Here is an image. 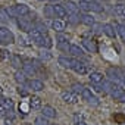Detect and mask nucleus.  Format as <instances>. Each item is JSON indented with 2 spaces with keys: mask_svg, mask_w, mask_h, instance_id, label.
Here are the masks:
<instances>
[{
  "mask_svg": "<svg viewBox=\"0 0 125 125\" xmlns=\"http://www.w3.org/2000/svg\"><path fill=\"white\" fill-rule=\"evenodd\" d=\"M80 10H83L84 13H88V12H96V13H100L103 12V6L96 2V0H80L77 3Z\"/></svg>",
  "mask_w": 125,
  "mask_h": 125,
  "instance_id": "f257e3e1",
  "label": "nucleus"
},
{
  "mask_svg": "<svg viewBox=\"0 0 125 125\" xmlns=\"http://www.w3.org/2000/svg\"><path fill=\"white\" fill-rule=\"evenodd\" d=\"M0 40H2V44H13L15 35L8 27H0Z\"/></svg>",
  "mask_w": 125,
  "mask_h": 125,
  "instance_id": "f03ea898",
  "label": "nucleus"
},
{
  "mask_svg": "<svg viewBox=\"0 0 125 125\" xmlns=\"http://www.w3.org/2000/svg\"><path fill=\"white\" fill-rule=\"evenodd\" d=\"M38 63L35 60H25L24 63H22V72L24 74H28V75H31V77H35L37 75V69H38Z\"/></svg>",
  "mask_w": 125,
  "mask_h": 125,
  "instance_id": "7ed1b4c3",
  "label": "nucleus"
},
{
  "mask_svg": "<svg viewBox=\"0 0 125 125\" xmlns=\"http://www.w3.org/2000/svg\"><path fill=\"white\" fill-rule=\"evenodd\" d=\"M16 24H18V27H19V30L22 31V32H31L32 30H34V25H32V22L28 19V18H16Z\"/></svg>",
  "mask_w": 125,
  "mask_h": 125,
  "instance_id": "20e7f679",
  "label": "nucleus"
},
{
  "mask_svg": "<svg viewBox=\"0 0 125 125\" xmlns=\"http://www.w3.org/2000/svg\"><path fill=\"white\" fill-rule=\"evenodd\" d=\"M50 28H52L54 32L62 34V32H65V30H66V22H65L63 19H52Z\"/></svg>",
  "mask_w": 125,
  "mask_h": 125,
  "instance_id": "39448f33",
  "label": "nucleus"
},
{
  "mask_svg": "<svg viewBox=\"0 0 125 125\" xmlns=\"http://www.w3.org/2000/svg\"><path fill=\"white\" fill-rule=\"evenodd\" d=\"M57 63L60 66H63V68H68V69H72L77 63V59L74 57H68V56H59L57 57Z\"/></svg>",
  "mask_w": 125,
  "mask_h": 125,
  "instance_id": "423d86ee",
  "label": "nucleus"
},
{
  "mask_svg": "<svg viewBox=\"0 0 125 125\" xmlns=\"http://www.w3.org/2000/svg\"><path fill=\"white\" fill-rule=\"evenodd\" d=\"M106 75L109 77V80L113 83V81H121L122 80V72H121V69L119 68H113V66H110V68H107V71H106Z\"/></svg>",
  "mask_w": 125,
  "mask_h": 125,
  "instance_id": "0eeeda50",
  "label": "nucleus"
},
{
  "mask_svg": "<svg viewBox=\"0 0 125 125\" xmlns=\"http://www.w3.org/2000/svg\"><path fill=\"white\" fill-rule=\"evenodd\" d=\"M13 9H15V13H16L18 18H24V16H27V15L31 13L30 6H27V5H24V3H18V5H15Z\"/></svg>",
  "mask_w": 125,
  "mask_h": 125,
  "instance_id": "6e6552de",
  "label": "nucleus"
},
{
  "mask_svg": "<svg viewBox=\"0 0 125 125\" xmlns=\"http://www.w3.org/2000/svg\"><path fill=\"white\" fill-rule=\"evenodd\" d=\"M63 8H65L68 15H80V8H78V5L75 2H72V0H66Z\"/></svg>",
  "mask_w": 125,
  "mask_h": 125,
  "instance_id": "1a4fd4ad",
  "label": "nucleus"
},
{
  "mask_svg": "<svg viewBox=\"0 0 125 125\" xmlns=\"http://www.w3.org/2000/svg\"><path fill=\"white\" fill-rule=\"evenodd\" d=\"M25 85L32 91H43L44 90V83L40 80H28L25 83Z\"/></svg>",
  "mask_w": 125,
  "mask_h": 125,
  "instance_id": "9d476101",
  "label": "nucleus"
},
{
  "mask_svg": "<svg viewBox=\"0 0 125 125\" xmlns=\"http://www.w3.org/2000/svg\"><path fill=\"white\" fill-rule=\"evenodd\" d=\"M41 115H43L44 118H47V119H53V118H56L57 112H56V109H54L53 106L46 104V106L41 107Z\"/></svg>",
  "mask_w": 125,
  "mask_h": 125,
  "instance_id": "9b49d317",
  "label": "nucleus"
},
{
  "mask_svg": "<svg viewBox=\"0 0 125 125\" xmlns=\"http://www.w3.org/2000/svg\"><path fill=\"white\" fill-rule=\"evenodd\" d=\"M62 100H63L65 103H69V104H74L78 102V94L72 93L71 90L69 91H63L62 93Z\"/></svg>",
  "mask_w": 125,
  "mask_h": 125,
  "instance_id": "f8f14e48",
  "label": "nucleus"
},
{
  "mask_svg": "<svg viewBox=\"0 0 125 125\" xmlns=\"http://www.w3.org/2000/svg\"><path fill=\"white\" fill-rule=\"evenodd\" d=\"M37 46H40L41 49L49 50V49H52V47H53V40L49 37V34H43V37L40 38V41L37 43Z\"/></svg>",
  "mask_w": 125,
  "mask_h": 125,
  "instance_id": "ddd939ff",
  "label": "nucleus"
},
{
  "mask_svg": "<svg viewBox=\"0 0 125 125\" xmlns=\"http://www.w3.org/2000/svg\"><path fill=\"white\" fill-rule=\"evenodd\" d=\"M80 22L84 24V25H87V27H93L96 24V19L90 13H83V15H80Z\"/></svg>",
  "mask_w": 125,
  "mask_h": 125,
  "instance_id": "4468645a",
  "label": "nucleus"
},
{
  "mask_svg": "<svg viewBox=\"0 0 125 125\" xmlns=\"http://www.w3.org/2000/svg\"><path fill=\"white\" fill-rule=\"evenodd\" d=\"M102 31L109 37V38H115L116 37V30L112 24H103L102 25Z\"/></svg>",
  "mask_w": 125,
  "mask_h": 125,
  "instance_id": "2eb2a0df",
  "label": "nucleus"
},
{
  "mask_svg": "<svg viewBox=\"0 0 125 125\" xmlns=\"http://www.w3.org/2000/svg\"><path fill=\"white\" fill-rule=\"evenodd\" d=\"M83 46L90 52V53H97V44H96V41H93V40H88V38H83Z\"/></svg>",
  "mask_w": 125,
  "mask_h": 125,
  "instance_id": "dca6fc26",
  "label": "nucleus"
},
{
  "mask_svg": "<svg viewBox=\"0 0 125 125\" xmlns=\"http://www.w3.org/2000/svg\"><path fill=\"white\" fill-rule=\"evenodd\" d=\"M125 90L121 87V85H118V84H112V88H110V91H109V94L112 96V99H115V100H118L121 96H122V93H124Z\"/></svg>",
  "mask_w": 125,
  "mask_h": 125,
  "instance_id": "f3484780",
  "label": "nucleus"
},
{
  "mask_svg": "<svg viewBox=\"0 0 125 125\" xmlns=\"http://www.w3.org/2000/svg\"><path fill=\"white\" fill-rule=\"evenodd\" d=\"M52 6H53V12H54V18H66L68 16L63 5H52Z\"/></svg>",
  "mask_w": 125,
  "mask_h": 125,
  "instance_id": "a211bd4d",
  "label": "nucleus"
},
{
  "mask_svg": "<svg viewBox=\"0 0 125 125\" xmlns=\"http://www.w3.org/2000/svg\"><path fill=\"white\" fill-rule=\"evenodd\" d=\"M88 78H90L91 84H102V83L104 81V77H103V74H102V72H97V71H94V72H90Z\"/></svg>",
  "mask_w": 125,
  "mask_h": 125,
  "instance_id": "6ab92c4d",
  "label": "nucleus"
},
{
  "mask_svg": "<svg viewBox=\"0 0 125 125\" xmlns=\"http://www.w3.org/2000/svg\"><path fill=\"white\" fill-rule=\"evenodd\" d=\"M77 74H80V75H85L87 72H88V66L84 63V62H81V60H77V63H75V66L72 68Z\"/></svg>",
  "mask_w": 125,
  "mask_h": 125,
  "instance_id": "aec40b11",
  "label": "nucleus"
},
{
  "mask_svg": "<svg viewBox=\"0 0 125 125\" xmlns=\"http://www.w3.org/2000/svg\"><path fill=\"white\" fill-rule=\"evenodd\" d=\"M69 53H71L72 56H75V57H84V50H83L80 46H77V44H71Z\"/></svg>",
  "mask_w": 125,
  "mask_h": 125,
  "instance_id": "412c9836",
  "label": "nucleus"
},
{
  "mask_svg": "<svg viewBox=\"0 0 125 125\" xmlns=\"http://www.w3.org/2000/svg\"><path fill=\"white\" fill-rule=\"evenodd\" d=\"M10 63H12V66H13L15 69H21V68H22V63H24V60L21 59V56L12 54V56H10Z\"/></svg>",
  "mask_w": 125,
  "mask_h": 125,
  "instance_id": "4be33fe9",
  "label": "nucleus"
},
{
  "mask_svg": "<svg viewBox=\"0 0 125 125\" xmlns=\"http://www.w3.org/2000/svg\"><path fill=\"white\" fill-rule=\"evenodd\" d=\"M113 10H115V15L116 16L125 18V3H116L115 8H113Z\"/></svg>",
  "mask_w": 125,
  "mask_h": 125,
  "instance_id": "5701e85b",
  "label": "nucleus"
},
{
  "mask_svg": "<svg viewBox=\"0 0 125 125\" xmlns=\"http://www.w3.org/2000/svg\"><path fill=\"white\" fill-rule=\"evenodd\" d=\"M30 107H31V109H34V110L41 109V99H40V97H37V96H32V97L30 99Z\"/></svg>",
  "mask_w": 125,
  "mask_h": 125,
  "instance_id": "b1692460",
  "label": "nucleus"
},
{
  "mask_svg": "<svg viewBox=\"0 0 125 125\" xmlns=\"http://www.w3.org/2000/svg\"><path fill=\"white\" fill-rule=\"evenodd\" d=\"M0 104H2L8 112H13V100L12 99H2L0 100Z\"/></svg>",
  "mask_w": 125,
  "mask_h": 125,
  "instance_id": "393cba45",
  "label": "nucleus"
},
{
  "mask_svg": "<svg viewBox=\"0 0 125 125\" xmlns=\"http://www.w3.org/2000/svg\"><path fill=\"white\" fill-rule=\"evenodd\" d=\"M41 37H43V34H41V32H38L37 30H32V31L28 34V38H30L31 41H34L35 44L40 41V38H41Z\"/></svg>",
  "mask_w": 125,
  "mask_h": 125,
  "instance_id": "a878e982",
  "label": "nucleus"
},
{
  "mask_svg": "<svg viewBox=\"0 0 125 125\" xmlns=\"http://www.w3.org/2000/svg\"><path fill=\"white\" fill-rule=\"evenodd\" d=\"M43 13L46 18H53L54 19V12H53V6L52 5H46L44 9H43Z\"/></svg>",
  "mask_w": 125,
  "mask_h": 125,
  "instance_id": "bb28decb",
  "label": "nucleus"
},
{
  "mask_svg": "<svg viewBox=\"0 0 125 125\" xmlns=\"http://www.w3.org/2000/svg\"><path fill=\"white\" fill-rule=\"evenodd\" d=\"M34 30H37V31L41 32V34H47V27H46V24L41 22V21H37V22H35Z\"/></svg>",
  "mask_w": 125,
  "mask_h": 125,
  "instance_id": "cd10ccee",
  "label": "nucleus"
},
{
  "mask_svg": "<svg viewBox=\"0 0 125 125\" xmlns=\"http://www.w3.org/2000/svg\"><path fill=\"white\" fill-rule=\"evenodd\" d=\"M15 80H16L21 85H25V83L28 81V80L25 78V74L21 72V71H16V72H15Z\"/></svg>",
  "mask_w": 125,
  "mask_h": 125,
  "instance_id": "c85d7f7f",
  "label": "nucleus"
},
{
  "mask_svg": "<svg viewBox=\"0 0 125 125\" xmlns=\"http://www.w3.org/2000/svg\"><path fill=\"white\" fill-rule=\"evenodd\" d=\"M115 30H116V34H119V37H121L122 40H125V25L116 24V25H115Z\"/></svg>",
  "mask_w": 125,
  "mask_h": 125,
  "instance_id": "c756f323",
  "label": "nucleus"
},
{
  "mask_svg": "<svg viewBox=\"0 0 125 125\" xmlns=\"http://www.w3.org/2000/svg\"><path fill=\"white\" fill-rule=\"evenodd\" d=\"M83 90H84V85H83L81 83H75V84H72V87H71V91L75 93V94H81Z\"/></svg>",
  "mask_w": 125,
  "mask_h": 125,
  "instance_id": "7c9ffc66",
  "label": "nucleus"
},
{
  "mask_svg": "<svg viewBox=\"0 0 125 125\" xmlns=\"http://www.w3.org/2000/svg\"><path fill=\"white\" fill-rule=\"evenodd\" d=\"M80 96H81L84 100H87V102H88V100L93 97V93H91V90H90V88H85V87H84V90L81 91V94H80Z\"/></svg>",
  "mask_w": 125,
  "mask_h": 125,
  "instance_id": "2f4dec72",
  "label": "nucleus"
},
{
  "mask_svg": "<svg viewBox=\"0 0 125 125\" xmlns=\"http://www.w3.org/2000/svg\"><path fill=\"white\" fill-rule=\"evenodd\" d=\"M34 125H50V124H49V119L41 115V116H37V118H35Z\"/></svg>",
  "mask_w": 125,
  "mask_h": 125,
  "instance_id": "473e14b6",
  "label": "nucleus"
},
{
  "mask_svg": "<svg viewBox=\"0 0 125 125\" xmlns=\"http://www.w3.org/2000/svg\"><path fill=\"white\" fill-rule=\"evenodd\" d=\"M69 47H71V44H69V41H62V43H57V49L59 50H62V52H69Z\"/></svg>",
  "mask_w": 125,
  "mask_h": 125,
  "instance_id": "72a5a7b5",
  "label": "nucleus"
},
{
  "mask_svg": "<svg viewBox=\"0 0 125 125\" xmlns=\"http://www.w3.org/2000/svg\"><path fill=\"white\" fill-rule=\"evenodd\" d=\"M68 22L72 25L80 24V15H68Z\"/></svg>",
  "mask_w": 125,
  "mask_h": 125,
  "instance_id": "f704fd0d",
  "label": "nucleus"
},
{
  "mask_svg": "<svg viewBox=\"0 0 125 125\" xmlns=\"http://www.w3.org/2000/svg\"><path fill=\"white\" fill-rule=\"evenodd\" d=\"M8 21H9V16H8L6 10L3 8H0V24H2V22H8Z\"/></svg>",
  "mask_w": 125,
  "mask_h": 125,
  "instance_id": "c9c22d12",
  "label": "nucleus"
},
{
  "mask_svg": "<svg viewBox=\"0 0 125 125\" xmlns=\"http://www.w3.org/2000/svg\"><path fill=\"white\" fill-rule=\"evenodd\" d=\"M56 40H57V43H62V41H68L69 40V37L66 35V34H57V37H56Z\"/></svg>",
  "mask_w": 125,
  "mask_h": 125,
  "instance_id": "e433bc0d",
  "label": "nucleus"
},
{
  "mask_svg": "<svg viewBox=\"0 0 125 125\" xmlns=\"http://www.w3.org/2000/svg\"><path fill=\"white\" fill-rule=\"evenodd\" d=\"M10 53H8L6 50H0V60H5V59H10Z\"/></svg>",
  "mask_w": 125,
  "mask_h": 125,
  "instance_id": "4c0bfd02",
  "label": "nucleus"
},
{
  "mask_svg": "<svg viewBox=\"0 0 125 125\" xmlns=\"http://www.w3.org/2000/svg\"><path fill=\"white\" fill-rule=\"evenodd\" d=\"M77 122H84V115L83 113H75L74 115V124Z\"/></svg>",
  "mask_w": 125,
  "mask_h": 125,
  "instance_id": "58836bf2",
  "label": "nucleus"
},
{
  "mask_svg": "<svg viewBox=\"0 0 125 125\" xmlns=\"http://www.w3.org/2000/svg\"><path fill=\"white\" fill-rule=\"evenodd\" d=\"M40 57H41V59H46V60H49V59H52V54L49 53V50H43V52L40 53Z\"/></svg>",
  "mask_w": 125,
  "mask_h": 125,
  "instance_id": "ea45409f",
  "label": "nucleus"
},
{
  "mask_svg": "<svg viewBox=\"0 0 125 125\" xmlns=\"http://www.w3.org/2000/svg\"><path fill=\"white\" fill-rule=\"evenodd\" d=\"M91 28H93V32H96V34H99V32H103V31H102V25H100V24H94Z\"/></svg>",
  "mask_w": 125,
  "mask_h": 125,
  "instance_id": "a19ab883",
  "label": "nucleus"
},
{
  "mask_svg": "<svg viewBox=\"0 0 125 125\" xmlns=\"http://www.w3.org/2000/svg\"><path fill=\"white\" fill-rule=\"evenodd\" d=\"M87 103H88V104H93V106H99V99L93 96V97H91V99H90Z\"/></svg>",
  "mask_w": 125,
  "mask_h": 125,
  "instance_id": "79ce46f5",
  "label": "nucleus"
},
{
  "mask_svg": "<svg viewBox=\"0 0 125 125\" xmlns=\"http://www.w3.org/2000/svg\"><path fill=\"white\" fill-rule=\"evenodd\" d=\"M93 90H94V91H97V93H103V90H102V85H100V84H93Z\"/></svg>",
  "mask_w": 125,
  "mask_h": 125,
  "instance_id": "37998d69",
  "label": "nucleus"
},
{
  "mask_svg": "<svg viewBox=\"0 0 125 125\" xmlns=\"http://www.w3.org/2000/svg\"><path fill=\"white\" fill-rule=\"evenodd\" d=\"M6 113H8V110H6L2 104H0V118H5V116H6Z\"/></svg>",
  "mask_w": 125,
  "mask_h": 125,
  "instance_id": "c03bdc74",
  "label": "nucleus"
},
{
  "mask_svg": "<svg viewBox=\"0 0 125 125\" xmlns=\"http://www.w3.org/2000/svg\"><path fill=\"white\" fill-rule=\"evenodd\" d=\"M18 93H19L21 96H27V94H28V93L24 90V87H18Z\"/></svg>",
  "mask_w": 125,
  "mask_h": 125,
  "instance_id": "a18cd8bd",
  "label": "nucleus"
},
{
  "mask_svg": "<svg viewBox=\"0 0 125 125\" xmlns=\"http://www.w3.org/2000/svg\"><path fill=\"white\" fill-rule=\"evenodd\" d=\"M116 102H119V103H125V91L122 93V96H121V97H119Z\"/></svg>",
  "mask_w": 125,
  "mask_h": 125,
  "instance_id": "49530a36",
  "label": "nucleus"
},
{
  "mask_svg": "<svg viewBox=\"0 0 125 125\" xmlns=\"http://www.w3.org/2000/svg\"><path fill=\"white\" fill-rule=\"evenodd\" d=\"M47 2H50V5H60L62 0H47Z\"/></svg>",
  "mask_w": 125,
  "mask_h": 125,
  "instance_id": "de8ad7c7",
  "label": "nucleus"
},
{
  "mask_svg": "<svg viewBox=\"0 0 125 125\" xmlns=\"http://www.w3.org/2000/svg\"><path fill=\"white\" fill-rule=\"evenodd\" d=\"M74 125H88V124H85V121H84V122H77V124H74Z\"/></svg>",
  "mask_w": 125,
  "mask_h": 125,
  "instance_id": "09e8293b",
  "label": "nucleus"
},
{
  "mask_svg": "<svg viewBox=\"0 0 125 125\" xmlns=\"http://www.w3.org/2000/svg\"><path fill=\"white\" fill-rule=\"evenodd\" d=\"M121 81H122V84H124V85H125V75H124V77H122V80H121Z\"/></svg>",
  "mask_w": 125,
  "mask_h": 125,
  "instance_id": "8fccbe9b",
  "label": "nucleus"
},
{
  "mask_svg": "<svg viewBox=\"0 0 125 125\" xmlns=\"http://www.w3.org/2000/svg\"><path fill=\"white\" fill-rule=\"evenodd\" d=\"M38 2H46V0H38Z\"/></svg>",
  "mask_w": 125,
  "mask_h": 125,
  "instance_id": "3c124183",
  "label": "nucleus"
},
{
  "mask_svg": "<svg viewBox=\"0 0 125 125\" xmlns=\"http://www.w3.org/2000/svg\"><path fill=\"white\" fill-rule=\"evenodd\" d=\"M0 44H2V40H0Z\"/></svg>",
  "mask_w": 125,
  "mask_h": 125,
  "instance_id": "603ef678",
  "label": "nucleus"
},
{
  "mask_svg": "<svg viewBox=\"0 0 125 125\" xmlns=\"http://www.w3.org/2000/svg\"><path fill=\"white\" fill-rule=\"evenodd\" d=\"M78 2H80V0H78Z\"/></svg>",
  "mask_w": 125,
  "mask_h": 125,
  "instance_id": "864d4df0",
  "label": "nucleus"
},
{
  "mask_svg": "<svg viewBox=\"0 0 125 125\" xmlns=\"http://www.w3.org/2000/svg\"><path fill=\"white\" fill-rule=\"evenodd\" d=\"M124 41H125V40H124Z\"/></svg>",
  "mask_w": 125,
  "mask_h": 125,
  "instance_id": "5fc2aeb1",
  "label": "nucleus"
}]
</instances>
